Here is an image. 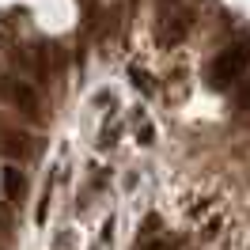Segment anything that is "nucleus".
I'll use <instances>...</instances> for the list:
<instances>
[{"label": "nucleus", "mask_w": 250, "mask_h": 250, "mask_svg": "<svg viewBox=\"0 0 250 250\" xmlns=\"http://www.w3.org/2000/svg\"><path fill=\"white\" fill-rule=\"evenodd\" d=\"M247 64H250V38H243V42L228 46L216 61H212V72H208L212 87H228V83H235V80H239V72H243Z\"/></svg>", "instance_id": "obj_1"}, {"label": "nucleus", "mask_w": 250, "mask_h": 250, "mask_svg": "<svg viewBox=\"0 0 250 250\" xmlns=\"http://www.w3.org/2000/svg\"><path fill=\"white\" fill-rule=\"evenodd\" d=\"M0 87H4V95H8L12 106H19L27 118H38V95H34V87L27 83V80L8 76V80H0Z\"/></svg>", "instance_id": "obj_2"}, {"label": "nucleus", "mask_w": 250, "mask_h": 250, "mask_svg": "<svg viewBox=\"0 0 250 250\" xmlns=\"http://www.w3.org/2000/svg\"><path fill=\"white\" fill-rule=\"evenodd\" d=\"M4 189H8V197H16V189H23V178H19L12 167L4 171Z\"/></svg>", "instance_id": "obj_3"}, {"label": "nucleus", "mask_w": 250, "mask_h": 250, "mask_svg": "<svg viewBox=\"0 0 250 250\" xmlns=\"http://www.w3.org/2000/svg\"><path fill=\"white\" fill-rule=\"evenodd\" d=\"M235 103H239V106H250V83H247L239 95H235Z\"/></svg>", "instance_id": "obj_4"}, {"label": "nucleus", "mask_w": 250, "mask_h": 250, "mask_svg": "<svg viewBox=\"0 0 250 250\" xmlns=\"http://www.w3.org/2000/svg\"><path fill=\"white\" fill-rule=\"evenodd\" d=\"M148 250H171V247H167V243H152Z\"/></svg>", "instance_id": "obj_5"}]
</instances>
